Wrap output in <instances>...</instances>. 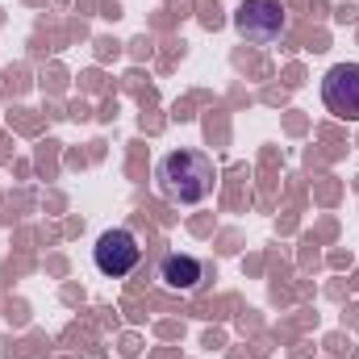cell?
Returning a JSON list of instances; mask_svg holds the SVG:
<instances>
[{"instance_id": "cell-2", "label": "cell", "mask_w": 359, "mask_h": 359, "mask_svg": "<svg viewBox=\"0 0 359 359\" xmlns=\"http://www.w3.org/2000/svg\"><path fill=\"white\" fill-rule=\"evenodd\" d=\"M138 259H142V247H138V238H134L126 226L104 230V234L96 238V247H92V264H96L100 276H109V280L130 276V271L138 268Z\"/></svg>"}, {"instance_id": "cell-4", "label": "cell", "mask_w": 359, "mask_h": 359, "mask_svg": "<svg viewBox=\"0 0 359 359\" xmlns=\"http://www.w3.org/2000/svg\"><path fill=\"white\" fill-rule=\"evenodd\" d=\"M322 104L343 121H359V63H334L326 72Z\"/></svg>"}, {"instance_id": "cell-3", "label": "cell", "mask_w": 359, "mask_h": 359, "mask_svg": "<svg viewBox=\"0 0 359 359\" xmlns=\"http://www.w3.org/2000/svg\"><path fill=\"white\" fill-rule=\"evenodd\" d=\"M234 29H238L247 42H264V46H268L276 38H284L288 13H284L280 0H243L238 13H234Z\"/></svg>"}, {"instance_id": "cell-5", "label": "cell", "mask_w": 359, "mask_h": 359, "mask_svg": "<svg viewBox=\"0 0 359 359\" xmlns=\"http://www.w3.org/2000/svg\"><path fill=\"white\" fill-rule=\"evenodd\" d=\"M159 280H163V288H172V292H201V288L213 280V268H209L205 259L188 255V251H172V255L159 259Z\"/></svg>"}, {"instance_id": "cell-1", "label": "cell", "mask_w": 359, "mask_h": 359, "mask_svg": "<svg viewBox=\"0 0 359 359\" xmlns=\"http://www.w3.org/2000/svg\"><path fill=\"white\" fill-rule=\"evenodd\" d=\"M155 184L159 192L172 201V205H201L213 184H217V168H213V155L196 151V147H180L168 151L159 163H155Z\"/></svg>"}]
</instances>
